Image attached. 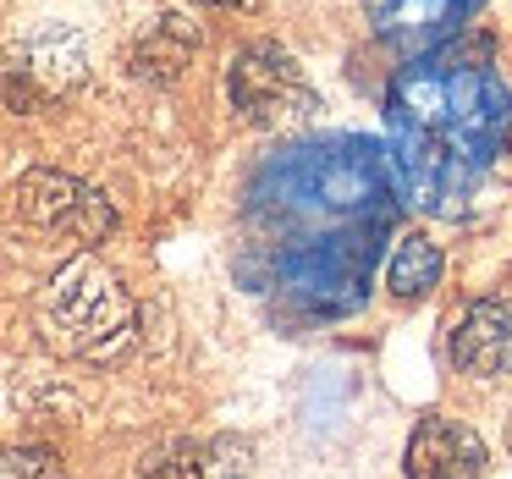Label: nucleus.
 I'll return each instance as SVG.
<instances>
[{"label": "nucleus", "mask_w": 512, "mask_h": 479, "mask_svg": "<svg viewBox=\"0 0 512 479\" xmlns=\"http://www.w3.org/2000/svg\"><path fill=\"white\" fill-rule=\"evenodd\" d=\"M507 446H512V419H507Z\"/></svg>", "instance_id": "obj_14"}, {"label": "nucleus", "mask_w": 512, "mask_h": 479, "mask_svg": "<svg viewBox=\"0 0 512 479\" xmlns=\"http://www.w3.org/2000/svg\"><path fill=\"white\" fill-rule=\"evenodd\" d=\"M138 479H204V452L188 446V441H177V446H166V452L149 457Z\"/></svg>", "instance_id": "obj_11"}, {"label": "nucleus", "mask_w": 512, "mask_h": 479, "mask_svg": "<svg viewBox=\"0 0 512 479\" xmlns=\"http://www.w3.org/2000/svg\"><path fill=\"white\" fill-rule=\"evenodd\" d=\"M402 468H408V479H479L485 474V441L463 419L430 413L413 424Z\"/></svg>", "instance_id": "obj_5"}, {"label": "nucleus", "mask_w": 512, "mask_h": 479, "mask_svg": "<svg viewBox=\"0 0 512 479\" xmlns=\"http://www.w3.org/2000/svg\"><path fill=\"white\" fill-rule=\"evenodd\" d=\"M12 215L17 226L39 237H61V243H100L116 226V210L100 188L67 177V171H28V177L12 182Z\"/></svg>", "instance_id": "obj_2"}, {"label": "nucleus", "mask_w": 512, "mask_h": 479, "mask_svg": "<svg viewBox=\"0 0 512 479\" xmlns=\"http://www.w3.org/2000/svg\"><path fill=\"white\" fill-rule=\"evenodd\" d=\"M452 364L474 380H496L512 369V298H479L452 320Z\"/></svg>", "instance_id": "obj_6"}, {"label": "nucleus", "mask_w": 512, "mask_h": 479, "mask_svg": "<svg viewBox=\"0 0 512 479\" xmlns=\"http://www.w3.org/2000/svg\"><path fill=\"white\" fill-rule=\"evenodd\" d=\"M204 479H254V457H248V441H237V435H221V441L204 452Z\"/></svg>", "instance_id": "obj_12"}, {"label": "nucleus", "mask_w": 512, "mask_h": 479, "mask_svg": "<svg viewBox=\"0 0 512 479\" xmlns=\"http://www.w3.org/2000/svg\"><path fill=\"white\" fill-rule=\"evenodd\" d=\"M452 17H457V0H391L386 17H380V28H386L397 45L424 50L452 28Z\"/></svg>", "instance_id": "obj_9"}, {"label": "nucleus", "mask_w": 512, "mask_h": 479, "mask_svg": "<svg viewBox=\"0 0 512 479\" xmlns=\"http://www.w3.org/2000/svg\"><path fill=\"white\" fill-rule=\"evenodd\" d=\"M193 50H199V23L188 12H166L160 23H149V34L133 45V72L144 83H177L188 72Z\"/></svg>", "instance_id": "obj_7"}, {"label": "nucleus", "mask_w": 512, "mask_h": 479, "mask_svg": "<svg viewBox=\"0 0 512 479\" xmlns=\"http://www.w3.org/2000/svg\"><path fill=\"white\" fill-rule=\"evenodd\" d=\"M210 6H226V12H248V6H259V0H210Z\"/></svg>", "instance_id": "obj_13"}, {"label": "nucleus", "mask_w": 512, "mask_h": 479, "mask_svg": "<svg viewBox=\"0 0 512 479\" xmlns=\"http://www.w3.org/2000/svg\"><path fill=\"white\" fill-rule=\"evenodd\" d=\"M89 72L83 39L72 28H39L34 39L12 50L0 61V100L12 105L17 116H34L45 105H56L61 94H72Z\"/></svg>", "instance_id": "obj_4"}, {"label": "nucleus", "mask_w": 512, "mask_h": 479, "mask_svg": "<svg viewBox=\"0 0 512 479\" xmlns=\"http://www.w3.org/2000/svg\"><path fill=\"white\" fill-rule=\"evenodd\" d=\"M0 479H61L50 446H0Z\"/></svg>", "instance_id": "obj_10"}, {"label": "nucleus", "mask_w": 512, "mask_h": 479, "mask_svg": "<svg viewBox=\"0 0 512 479\" xmlns=\"http://www.w3.org/2000/svg\"><path fill=\"white\" fill-rule=\"evenodd\" d=\"M441 270H446L441 248H435L424 232H413V237H402L397 254H391V265H386V287H391V298L419 303V298H430V292L441 287Z\"/></svg>", "instance_id": "obj_8"}, {"label": "nucleus", "mask_w": 512, "mask_h": 479, "mask_svg": "<svg viewBox=\"0 0 512 479\" xmlns=\"http://www.w3.org/2000/svg\"><path fill=\"white\" fill-rule=\"evenodd\" d=\"M39 331L67 358L116 364L138 342V303L105 259L72 254L39 292Z\"/></svg>", "instance_id": "obj_1"}, {"label": "nucleus", "mask_w": 512, "mask_h": 479, "mask_svg": "<svg viewBox=\"0 0 512 479\" xmlns=\"http://www.w3.org/2000/svg\"><path fill=\"white\" fill-rule=\"evenodd\" d=\"M226 94H232V111L254 127H281L314 111V89L303 78V67L270 39H254V45H243L232 56Z\"/></svg>", "instance_id": "obj_3"}]
</instances>
